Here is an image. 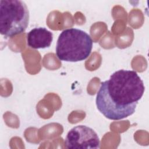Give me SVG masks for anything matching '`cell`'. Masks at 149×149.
<instances>
[{
	"label": "cell",
	"instance_id": "cell-1",
	"mask_svg": "<svg viewBox=\"0 0 149 149\" xmlns=\"http://www.w3.org/2000/svg\"><path fill=\"white\" fill-rule=\"evenodd\" d=\"M144 90L143 81L137 72L117 70L101 83L95 99L97 109L110 120L126 118L134 113Z\"/></svg>",
	"mask_w": 149,
	"mask_h": 149
},
{
	"label": "cell",
	"instance_id": "cell-2",
	"mask_svg": "<svg viewBox=\"0 0 149 149\" xmlns=\"http://www.w3.org/2000/svg\"><path fill=\"white\" fill-rule=\"evenodd\" d=\"M93 40L84 31L67 29L59 34L56 45L58 58L66 62H79L87 59L93 48Z\"/></svg>",
	"mask_w": 149,
	"mask_h": 149
},
{
	"label": "cell",
	"instance_id": "cell-3",
	"mask_svg": "<svg viewBox=\"0 0 149 149\" xmlns=\"http://www.w3.org/2000/svg\"><path fill=\"white\" fill-rule=\"evenodd\" d=\"M29 23V11L24 2L20 0L0 1V33L12 37L23 33Z\"/></svg>",
	"mask_w": 149,
	"mask_h": 149
},
{
	"label": "cell",
	"instance_id": "cell-4",
	"mask_svg": "<svg viewBox=\"0 0 149 149\" xmlns=\"http://www.w3.org/2000/svg\"><path fill=\"white\" fill-rule=\"evenodd\" d=\"M65 145L69 149H97L100 147V141L93 129L85 125H78L68 132Z\"/></svg>",
	"mask_w": 149,
	"mask_h": 149
},
{
	"label": "cell",
	"instance_id": "cell-5",
	"mask_svg": "<svg viewBox=\"0 0 149 149\" xmlns=\"http://www.w3.org/2000/svg\"><path fill=\"white\" fill-rule=\"evenodd\" d=\"M53 40V34L45 27H36L27 35V45L33 49L49 47Z\"/></svg>",
	"mask_w": 149,
	"mask_h": 149
}]
</instances>
